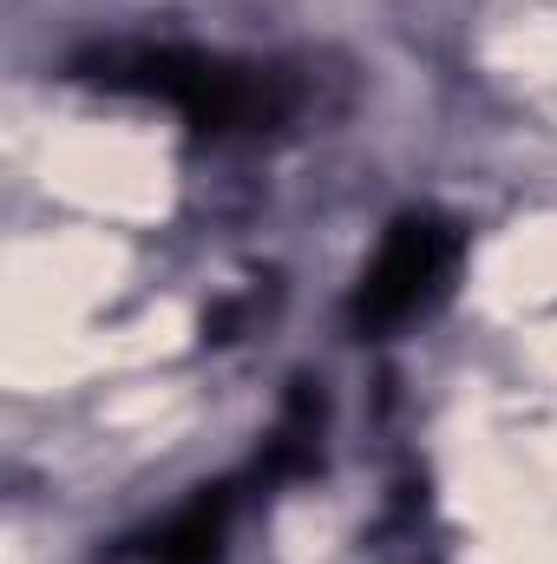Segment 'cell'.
Returning a JSON list of instances; mask_svg holds the SVG:
<instances>
[{"instance_id":"6da1fadb","label":"cell","mask_w":557,"mask_h":564,"mask_svg":"<svg viewBox=\"0 0 557 564\" xmlns=\"http://www.w3.org/2000/svg\"><path fill=\"white\" fill-rule=\"evenodd\" d=\"M99 79L119 93H157L171 99L190 126L204 132H243V126H270L288 93L256 66H223V59H197V53H106Z\"/></svg>"},{"instance_id":"7a4b0ae2","label":"cell","mask_w":557,"mask_h":564,"mask_svg":"<svg viewBox=\"0 0 557 564\" xmlns=\"http://www.w3.org/2000/svg\"><path fill=\"white\" fill-rule=\"evenodd\" d=\"M446 263H452V237H446L433 217H407V224H401V230L381 243L374 270L361 276V295H354V315H361V328L407 322L419 302L439 289Z\"/></svg>"},{"instance_id":"3957f363","label":"cell","mask_w":557,"mask_h":564,"mask_svg":"<svg viewBox=\"0 0 557 564\" xmlns=\"http://www.w3.org/2000/svg\"><path fill=\"white\" fill-rule=\"evenodd\" d=\"M230 486H217V492H204L197 506H184L164 532H151L139 545L144 564H217L223 558V532H230Z\"/></svg>"}]
</instances>
